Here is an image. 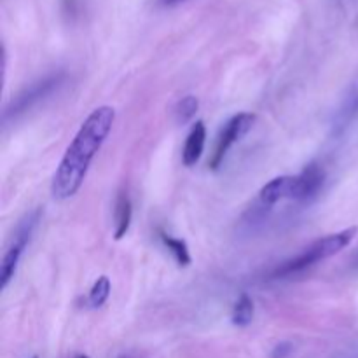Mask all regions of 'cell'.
Instances as JSON below:
<instances>
[{
    "instance_id": "52a82bcc",
    "label": "cell",
    "mask_w": 358,
    "mask_h": 358,
    "mask_svg": "<svg viewBox=\"0 0 358 358\" xmlns=\"http://www.w3.org/2000/svg\"><path fill=\"white\" fill-rule=\"evenodd\" d=\"M294 192H296V175H282L273 180H269L264 187L259 192V201L269 208V206L276 205V203L283 201V199H292Z\"/></svg>"
},
{
    "instance_id": "9c48e42d",
    "label": "cell",
    "mask_w": 358,
    "mask_h": 358,
    "mask_svg": "<svg viewBox=\"0 0 358 358\" xmlns=\"http://www.w3.org/2000/svg\"><path fill=\"white\" fill-rule=\"evenodd\" d=\"M133 219V205L129 199L128 192H119L117 199H115V210H114V220H115V229L114 238L115 240H122L128 234L129 226H131Z\"/></svg>"
},
{
    "instance_id": "277c9868",
    "label": "cell",
    "mask_w": 358,
    "mask_h": 358,
    "mask_svg": "<svg viewBox=\"0 0 358 358\" xmlns=\"http://www.w3.org/2000/svg\"><path fill=\"white\" fill-rule=\"evenodd\" d=\"M255 119H257L255 114H250V112H240V114L233 115V117L224 124V128L220 129L219 133V138H217V145L212 154V159H210V168H212V170H219V168L222 166L227 152L233 149L234 143L240 142V140L250 131L252 126L255 124Z\"/></svg>"
},
{
    "instance_id": "7c38bea8",
    "label": "cell",
    "mask_w": 358,
    "mask_h": 358,
    "mask_svg": "<svg viewBox=\"0 0 358 358\" xmlns=\"http://www.w3.org/2000/svg\"><path fill=\"white\" fill-rule=\"evenodd\" d=\"M110 280H108L107 276H100V278L93 283V287H91L90 296H87V304H90L91 308H101L107 303L108 297H110Z\"/></svg>"
},
{
    "instance_id": "e0dca14e",
    "label": "cell",
    "mask_w": 358,
    "mask_h": 358,
    "mask_svg": "<svg viewBox=\"0 0 358 358\" xmlns=\"http://www.w3.org/2000/svg\"><path fill=\"white\" fill-rule=\"evenodd\" d=\"M355 107L358 108V96H357V101H355Z\"/></svg>"
},
{
    "instance_id": "2e32d148",
    "label": "cell",
    "mask_w": 358,
    "mask_h": 358,
    "mask_svg": "<svg viewBox=\"0 0 358 358\" xmlns=\"http://www.w3.org/2000/svg\"><path fill=\"white\" fill-rule=\"evenodd\" d=\"M76 358H90V357H87V355H77Z\"/></svg>"
},
{
    "instance_id": "8fae6325",
    "label": "cell",
    "mask_w": 358,
    "mask_h": 358,
    "mask_svg": "<svg viewBox=\"0 0 358 358\" xmlns=\"http://www.w3.org/2000/svg\"><path fill=\"white\" fill-rule=\"evenodd\" d=\"M161 241H163L164 247L168 248V252L173 255L175 262H177L180 268H187V266L191 264V254H189V247L184 240L171 236V234L161 233Z\"/></svg>"
},
{
    "instance_id": "3957f363",
    "label": "cell",
    "mask_w": 358,
    "mask_h": 358,
    "mask_svg": "<svg viewBox=\"0 0 358 358\" xmlns=\"http://www.w3.org/2000/svg\"><path fill=\"white\" fill-rule=\"evenodd\" d=\"M41 219L42 210L35 208L31 210V212H28L27 215L17 222L16 229H14L13 233V238H10L9 245H7L6 252H3L2 264H0V290H6L7 287H9V283L13 282L21 257H23L24 250H27L28 243H30L31 236H34Z\"/></svg>"
},
{
    "instance_id": "5bb4252c",
    "label": "cell",
    "mask_w": 358,
    "mask_h": 358,
    "mask_svg": "<svg viewBox=\"0 0 358 358\" xmlns=\"http://www.w3.org/2000/svg\"><path fill=\"white\" fill-rule=\"evenodd\" d=\"M292 353V345L287 341L280 343V345H276L275 348H273L271 352V358H287Z\"/></svg>"
},
{
    "instance_id": "7a4b0ae2",
    "label": "cell",
    "mask_w": 358,
    "mask_h": 358,
    "mask_svg": "<svg viewBox=\"0 0 358 358\" xmlns=\"http://www.w3.org/2000/svg\"><path fill=\"white\" fill-rule=\"evenodd\" d=\"M357 233L358 227H348V229H343L334 234H327V236L313 241L310 247H306L303 252H299L296 257L289 259V261H285L283 264H280L278 268L275 269V273H273V278H285V276L297 275V273L306 271L308 268L318 264V262L334 257L336 254L345 250V248L352 243L353 238L357 236Z\"/></svg>"
},
{
    "instance_id": "5b68a950",
    "label": "cell",
    "mask_w": 358,
    "mask_h": 358,
    "mask_svg": "<svg viewBox=\"0 0 358 358\" xmlns=\"http://www.w3.org/2000/svg\"><path fill=\"white\" fill-rule=\"evenodd\" d=\"M63 83V73H55V76H48L44 79L37 80V83L30 84L28 87H24L17 96L13 98V101L9 103V107L3 110V122H7L9 119L17 117L23 112L30 110L35 103H38L41 100L48 98L49 94L55 93V90H58Z\"/></svg>"
},
{
    "instance_id": "ac0fdd59",
    "label": "cell",
    "mask_w": 358,
    "mask_h": 358,
    "mask_svg": "<svg viewBox=\"0 0 358 358\" xmlns=\"http://www.w3.org/2000/svg\"><path fill=\"white\" fill-rule=\"evenodd\" d=\"M34 358H37V357H34Z\"/></svg>"
},
{
    "instance_id": "9a60e30c",
    "label": "cell",
    "mask_w": 358,
    "mask_h": 358,
    "mask_svg": "<svg viewBox=\"0 0 358 358\" xmlns=\"http://www.w3.org/2000/svg\"><path fill=\"white\" fill-rule=\"evenodd\" d=\"M184 2H187V0H159L161 6L164 7H175L178 6V3H184Z\"/></svg>"
},
{
    "instance_id": "6da1fadb",
    "label": "cell",
    "mask_w": 358,
    "mask_h": 358,
    "mask_svg": "<svg viewBox=\"0 0 358 358\" xmlns=\"http://www.w3.org/2000/svg\"><path fill=\"white\" fill-rule=\"evenodd\" d=\"M114 121L115 110L114 107H108V105L96 107L87 115L70 145L66 147L65 156L62 157L55 175H52V198L58 201H65L79 192L87 177L91 161L100 152L101 145L110 135Z\"/></svg>"
},
{
    "instance_id": "8992f818",
    "label": "cell",
    "mask_w": 358,
    "mask_h": 358,
    "mask_svg": "<svg viewBox=\"0 0 358 358\" xmlns=\"http://www.w3.org/2000/svg\"><path fill=\"white\" fill-rule=\"evenodd\" d=\"M325 182V171L324 168L318 164L311 163L296 175V192H294V201L299 203H310L313 201L322 191Z\"/></svg>"
},
{
    "instance_id": "4fadbf2b",
    "label": "cell",
    "mask_w": 358,
    "mask_h": 358,
    "mask_svg": "<svg viewBox=\"0 0 358 358\" xmlns=\"http://www.w3.org/2000/svg\"><path fill=\"white\" fill-rule=\"evenodd\" d=\"M198 108H199L198 98L192 96V94H187V96L178 100L177 105H175V110H173L175 121H177L178 124H185V122H189L192 117H194Z\"/></svg>"
},
{
    "instance_id": "30bf717a",
    "label": "cell",
    "mask_w": 358,
    "mask_h": 358,
    "mask_svg": "<svg viewBox=\"0 0 358 358\" xmlns=\"http://www.w3.org/2000/svg\"><path fill=\"white\" fill-rule=\"evenodd\" d=\"M254 299H252L248 294L243 292L238 297L236 303H234L233 311H231V322H233V325H236V327H248V325L252 324V320H254Z\"/></svg>"
},
{
    "instance_id": "ba28073f",
    "label": "cell",
    "mask_w": 358,
    "mask_h": 358,
    "mask_svg": "<svg viewBox=\"0 0 358 358\" xmlns=\"http://www.w3.org/2000/svg\"><path fill=\"white\" fill-rule=\"evenodd\" d=\"M206 143V126L203 121H196L192 124L191 131H189L187 138H185L184 149H182V163L184 166L191 168L201 159L203 150H205Z\"/></svg>"
}]
</instances>
